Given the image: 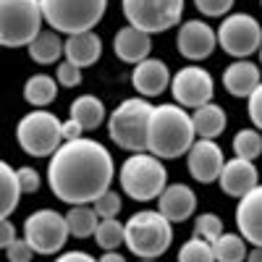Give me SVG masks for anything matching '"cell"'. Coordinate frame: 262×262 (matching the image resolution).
<instances>
[{"label": "cell", "instance_id": "1", "mask_svg": "<svg viewBox=\"0 0 262 262\" xmlns=\"http://www.w3.org/2000/svg\"><path fill=\"white\" fill-rule=\"evenodd\" d=\"M116 163L105 144L79 137L63 142L48 160V186L66 205H92L111 189Z\"/></svg>", "mask_w": 262, "mask_h": 262}, {"label": "cell", "instance_id": "2", "mask_svg": "<svg viewBox=\"0 0 262 262\" xmlns=\"http://www.w3.org/2000/svg\"><path fill=\"white\" fill-rule=\"evenodd\" d=\"M194 128L186 107L176 102L152 105L147 118V134H144V152L160 160H176L184 158L186 149L194 142Z\"/></svg>", "mask_w": 262, "mask_h": 262}, {"label": "cell", "instance_id": "3", "mask_svg": "<svg viewBox=\"0 0 262 262\" xmlns=\"http://www.w3.org/2000/svg\"><path fill=\"white\" fill-rule=\"evenodd\" d=\"M123 244L139 259H158L173 244V223H168L158 210L134 212L123 223Z\"/></svg>", "mask_w": 262, "mask_h": 262}, {"label": "cell", "instance_id": "4", "mask_svg": "<svg viewBox=\"0 0 262 262\" xmlns=\"http://www.w3.org/2000/svg\"><path fill=\"white\" fill-rule=\"evenodd\" d=\"M121 191L134 202H152L168 184V170L160 158L149 152H131L121 165Z\"/></svg>", "mask_w": 262, "mask_h": 262}, {"label": "cell", "instance_id": "5", "mask_svg": "<svg viewBox=\"0 0 262 262\" xmlns=\"http://www.w3.org/2000/svg\"><path fill=\"white\" fill-rule=\"evenodd\" d=\"M42 21L58 34L92 32L105 11L107 0H39Z\"/></svg>", "mask_w": 262, "mask_h": 262}, {"label": "cell", "instance_id": "6", "mask_svg": "<svg viewBox=\"0 0 262 262\" xmlns=\"http://www.w3.org/2000/svg\"><path fill=\"white\" fill-rule=\"evenodd\" d=\"M42 24L39 0H0V48H27Z\"/></svg>", "mask_w": 262, "mask_h": 262}, {"label": "cell", "instance_id": "7", "mask_svg": "<svg viewBox=\"0 0 262 262\" xmlns=\"http://www.w3.org/2000/svg\"><path fill=\"white\" fill-rule=\"evenodd\" d=\"M152 105L144 97H128L118 102V107L107 116V134L113 144L126 152H144V134H147V118Z\"/></svg>", "mask_w": 262, "mask_h": 262}, {"label": "cell", "instance_id": "8", "mask_svg": "<svg viewBox=\"0 0 262 262\" xmlns=\"http://www.w3.org/2000/svg\"><path fill=\"white\" fill-rule=\"evenodd\" d=\"M16 142L29 158H50L63 144L58 116L42 107L29 111L16 123Z\"/></svg>", "mask_w": 262, "mask_h": 262}, {"label": "cell", "instance_id": "9", "mask_svg": "<svg viewBox=\"0 0 262 262\" xmlns=\"http://www.w3.org/2000/svg\"><path fill=\"white\" fill-rule=\"evenodd\" d=\"M128 27L144 34H160L181 24L184 0H121Z\"/></svg>", "mask_w": 262, "mask_h": 262}, {"label": "cell", "instance_id": "10", "mask_svg": "<svg viewBox=\"0 0 262 262\" xmlns=\"http://www.w3.org/2000/svg\"><path fill=\"white\" fill-rule=\"evenodd\" d=\"M215 42L231 58H252L262 45V27L252 13H226L221 27L215 29Z\"/></svg>", "mask_w": 262, "mask_h": 262}, {"label": "cell", "instance_id": "11", "mask_svg": "<svg viewBox=\"0 0 262 262\" xmlns=\"http://www.w3.org/2000/svg\"><path fill=\"white\" fill-rule=\"evenodd\" d=\"M69 238V226L58 210L42 207L24 221V242L32 247L34 254H58L63 252Z\"/></svg>", "mask_w": 262, "mask_h": 262}, {"label": "cell", "instance_id": "12", "mask_svg": "<svg viewBox=\"0 0 262 262\" xmlns=\"http://www.w3.org/2000/svg\"><path fill=\"white\" fill-rule=\"evenodd\" d=\"M170 95L176 100V105L181 107H200L205 102H212V95H215V79L207 69L202 66H184L181 71H176L170 76Z\"/></svg>", "mask_w": 262, "mask_h": 262}, {"label": "cell", "instance_id": "13", "mask_svg": "<svg viewBox=\"0 0 262 262\" xmlns=\"http://www.w3.org/2000/svg\"><path fill=\"white\" fill-rule=\"evenodd\" d=\"M176 48H179L181 58H186L191 63H200V60L210 58L212 50L217 48L215 29L202 18H189V21H184V24H179Z\"/></svg>", "mask_w": 262, "mask_h": 262}, {"label": "cell", "instance_id": "14", "mask_svg": "<svg viewBox=\"0 0 262 262\" xmlns=\"http://www.w3.org/2000/svg\"><path fill=\"white\" fill-rule=\"evenodd\" d=\"M223 163H226L223 149L215 139H194L191 147L186 149V168L191 179L200 184H215Z\"/></svg>", "mask_w": 262, "mask_h": 262}, {"label": "cell", "instance_id": "15", "mask_svg": "<svg viewBox=\"0 0 262 262\" xmlns=\"http://www.w3.org/2000/svg\"><path fill=\"white\" fill-rule=\"evenodd\" d=\"M170 84V69L168 63L160 58H144L139 63H134V71H131V86L137 90L139 97L149 100L158 97L168 90Z\"/></svg>", "mask_w": 262, "mask_h": 262}, {"label": "cell", "instance_id": "16", "mask_svg": "<svg viewBox=\"0 0 262 262\" xmlns=\"http://www.w3.org/2000/svg\"><path fill=\"white\" fill-rule=\"evenodd\" d=\"M236 228L247 244H262V189L254 186L244 196H238L236 205Z\"/></svg>", "mask_w": 262, "mask_h": 262}, {"label": "cell", "instance_id": "17", "mask_svg": "<svg viewBox=\"0 0 262 262\" xmlns=\"http://www.w3.org/2000/svg\"><path fill=\"white\" fill-rule=\"evenodd\" d=\"M158 212L168 223H184L196 212V194L186 184H165L158 196Z\"/></svg>", "mask_w": 262, "mask_h": 262}, {"label": "cell", "instance_id": "18", "mask_svg": "<svg viewBox=\"0 0 262 262\" xmlns=\"http://www.w3.org/2000/svg\"><path fill=\"white\" fill-rule=\"evenodd\" d=\"M217 184L228 196H244L247 191H252L254 186H259V170L252 160H242V158H231L223 163L221 173H217Z\"/></svg>", "mask_w": 262, "mask_h": 262}, {"label": "cell", "instance_id": "19", "mask_svg": "<svg viewBox=\"0 0 262 262\" xmlns=\"http://www.w3.org/2000/svg\"><path fill=\"white\" fill-rule=\"evenodd\" d=\"M259 66L249 58L244 60H233L231 66H226L223 71V86L231 97H238V100H247L254 90H259Z\"/></svg>", "mask_w": 262, "mask_h": 262}, {"label": "cell", "instance_id": "20", "mask_svg": "<svg viewBox=\"0 0 262 262\" xmlns=\"http://www.w3.org/2000/svg\"><path fill=\"white\" fill-rule=\"evenodd\" d=\"M113 53L123 63H139L152 53V34H144L134 27H121L113 37Z\"/></svg>", "mask_w": 262, "mask_h": 262}, {"label": "cell", "instance_id": "21", "mask_svg": "<svg viewBox=\"0 0 262 262\" xmlns=\"http://www.w3.org/2000/svg\"><path fill=\"white\" fill-rule=\"evenodd\" d=\"M63 55L69 63L86 69V66H95L102 55V39L100 34L92 32H79V34H69V39L63 42Z\"/></svg>", "mask_w": 262, "mask_h": 262}, {"label": "cell", "instance_id": "22", "mask_svg": "<svg viewBox=\"0 0 262 262\" xmlns=\"http://www.w3.org/2000/svg\"><path fill=\"white\" fill-rule=\"evenodd\" d=\"M191 128L196 139H217L228 126V116L217 102H205L200 107H194V113H189Z\"/></svg>", "mask_w": 262, "mask_h": 262}, {"label": "cell", "instance_id": "23", "mask_svg": "<svg viewBox=\"0 0 262 262\" xmlns=\"http://www.w3.org/2000/svg\"><path fill=\"white\" fill-rule=\"evenodd\" d=\"M69 118L76 121L84 131H92V128H100L102 121L107 118V111H105V102L95 95H79L71 105H69Z\"/></svg>", "mask_w": 262, "mask_h": 262}, {"label": "cell", "instance_id": "24", "mask_svg": "<svg viewBox=\"0 0 262 262\" xmlns=\"http://www.w3.org/2000/svg\"><path fill=\"white\" fill-rule=\"evenodd\" d=\"M27 53L37 66H53L63 55V39L53 29H39V34L27 45Z\"/></svg>", "mask_w": 262, "mask_h": 262}, {"label": "cell", "instance_id": "25", "mask_svg": "<svg viewBox=\"0 0 262 262\" xmlns=\"http://www.w3.org/2000/svg\"><path fill=\"white\" fill-rule=\"evenodd\" d=\"M58 97V81L50 74H32L24 81V100L32 107H48Z\"/></svg>", "mask_w": 262, "mask_h": 262}, {"label": "cell", "instance_id": "26", "mask_svg": "<svg viewBox=\"0 0 262 262\" xmlns=\"http://www.w3.org/2000/svg\"><path fill=\"white\" fill-rule=\"evenodd\" d=\"M21 202V189L16 181V168H11L6 160H0V221L16 212Z\"/></svg>", "mask_w": 262, "mask_h": 262}, {"label": "cell", "instance_id": "27", "mask_svg": "<svg viewBox=\"0 0 262 262\" xmlns=\"http://www.w3.org/2000/svg\"><path fill=\"white\" fill-rule=\"evenodd\" d=\"M63 217H66V226H69V236L74 238H90L100 221L92 205H74Z\"/></svg>", "mask_w": 262, "mask_h": 262}, {"label": "cell", "instance_id": "28", "mask_svg": "<svg viewBox=\"0 0 262 262\" xmlns=\"http://www.w3.org/2000/svg\"><path fill=\"white\" fill-rule=\"evenodd\" d=\"M212 257H215V262H244V257H247V242L238 233L223 231L212 242Z\"/></svg>", "mask_w": 262, "mask_h": 262}, {"label": "cell", "instance_id": "29", "mask_svg": "<svg viewBox=\"0 0 262 262\" xmlns=\"http://www.w3.org/2000/svg\"><path fill=\"white\" fill-rule=\"evenodd\" d=\"M92 236L102 252H113L123 244V223L118 217H100Z\"/></svg>", "mask_w": 262, "mask_h": 262}, {"label": "cell", "instance_id": "30", "mask_svg": "<svg viewBox=\"0 0 262 262\" xmlns=\"http://www.w3.org/2000/svg\"><path fill=\"white\" fill-rule=\"evenodd\" d=\"M231 147H233V158L254 163L262 155V134L257 128H242V131H236Z\"/></svg>", "mask_w": 262, "mask_h": 262}, {"label": "cell", "instance_id": "31", "mask_svg": "<svg viewBox=\"0 0 262 262\" xmlns=\"http://www.w3.org/2000/svg\"><path fill=\"white\" fill-rule=\"evenodd\" d=\"M176 262H215V257H212V244H207V242H202V238L191 236L189 242L181 244Z\"/></svg>", "mask_w": 262, "mask_h": 262}, {"label": "cell", "instance_id": "32", "mask_svg": "<svg viewBox=\"0 0 262 262\" xmlns=\"http://www.w3.org/2000/svg\"><path fill=\"white\" fill-rule=\"evenodd\" d=\"M221 233H223V221L215 212H202V215L194 217V236L196 238H202V242L212 244Z\"/></svg>", "mask_w": 262, "mask_h": 262}, {"label": "cell", "instance_id": "33", "mask_svg": "<svg viewBox=\"0 0 262 262\" xmlns=\"http://www.w3.org/2000/svg\"><path fill=\"white\" fill-rule=\"evenodd\" d=\"M121 191H113V189H107L105 194H100L97 200L92 202V210L97 212V217H116L121 215Z\"/></svg>", "mask_w": 262, "mask_h": 262}, {"label": "cell", "instance_id": "34", "mask_svg": "<svg viewBox=\"0 0 262 262\" xmlns=\"http://www.w3.org/2000/svg\"><path fill=\"white\" fill-rule=\"evenodd\" d=\"M53 79H55L60 86H66V90H74V86H79V84L84 81V74H81L79 66H74V63H69V60H60Z\"/></svg>", "mask_w": 262, "mask_h": 262}, {"label": "cell", "instance_id": "35", "mask_svg": "<svg viewBox=\"0 0 262 262\" xmlns=\"http://www.w3.org/2000/svg\"><path fill=\"white\" fill-rule=\"evenodd\" d=\"M16 181H18L21 194H34V191H39V186H42L39 173H37V168H32V165L16 168Z\"/></svg>", "mask_w": 262, "mask_h": 262}, {"label": "cell", "instance_id": "36", "mask_svg": "<svg viewBox=\"0 0 262 262\" xmlns=\"http://www.w3.org/2000/svg\"><path fill=\"white\" fill-rule=\"evenodd\" d=\"M236 0H194L196 11H200L205 18H221L233 8Z\"/></svg>", "mask_w": 262, "mask_h": 262}, {"label": "cell", "instance_id": "37", "mask_svg": "<svg viewBox=\"0 0 262 262\" xmlns=\"http://www.w3.org/2000/svg\"><path fill=\"white\" fill-rule=\"evenodd\" d=\"M6 259L8 262H32L34 259V252H32V247L24 242V238H13V242L6 247Z\"/></svg>", "mask_w": 262, "mask_h": 262}, {"label": "cell", "instance_id": "38", "mask_svg": "<svg viewBox=\"0 0 262 262\" xmlns=\"http://www.w3.org/2000/svg\"><path fill=\"white\" fill-rule=\"evenodd\" d=\"M247 111H249V121H252V128H262V90H254L249 97H247Z\"/></svg>", "mask_w": 262, "mask_h": 262}, {"label": "cell", "instance_id": "39", "mask_svg": "<svg viewBox=\"0 0 262 262\" xmlns=\"http://www.w3.org/2000/svg\"><path fill=\"white\" fill-rule=\"evenodd\" d=\"M60 137H63V142H74V139H79V137H84V128L76 123V121H60Z\"/></svg>", "mask_w": 262, "mask_h": 262}, {"label": "cell", "instance_id": "40", "mask_svg": "<svg viewBox=\"0 0 262 262\" xmlns=\"http://www.w3.org/2000/svg\"><path fill=\"white\" fill-rule=\"evenodd\" d=\"M53 262H97V257H92L90 252H79V249H74V252H58V257L53 259Z\"/></svg>", "mask_w": 262, "mask_h": 262}, {"label": "cell", "instance_id": "41", "mask_svg": "<svg viewBox=\"0 0 262 262\" xmlns=\"http://www.w3.org/2000/svg\"><path fill=\"white\" fill-rule=\"evenodd\" d=\"M13 238H16V228L8 217H3V221H0V249H6Z\"/></svg>", "mask_w": 262, "mask_h": 262}, {"label": "cell", "instance_id": "42", "mask_svg": "<svg viewBox=\"0 0 262 262\" xmlns=\"http://www.w3.org/2000/svg\"><path fill=\"white\" fill-rule=\"evenodd\" d=\"M97 262H126V257H123V254H118V252L113 249V252H105Z\"/></svg>", "mask_w": 262, "mask_h": 262}, {"label": "cell", "instance_id": "43", "mask_svg": "<svg viewBox=\"0 0 262 262\" xmlns=\"http://www.w3.org/2000/svg\"><path fill=\"white\" fill-rule=\"evenodd\" d=\"M244 262H262V252H259V247H254L252 252H247Z\"/></svg>", "mask_w": 262, "mask_h": 262}, {"label": "cell", "instance_id": "44", "mask_svg": "<svg viewBox=\"0 0 262 262\" xmlns=\"http://www.w3.org/2000/svg\"><path fill=\"white\" fill-rule=\"evenodd\" d=\"M139 262H158V259H139Z\"/></svg>", "mask_w": 262, "mask_h": 262}]
</instances>
